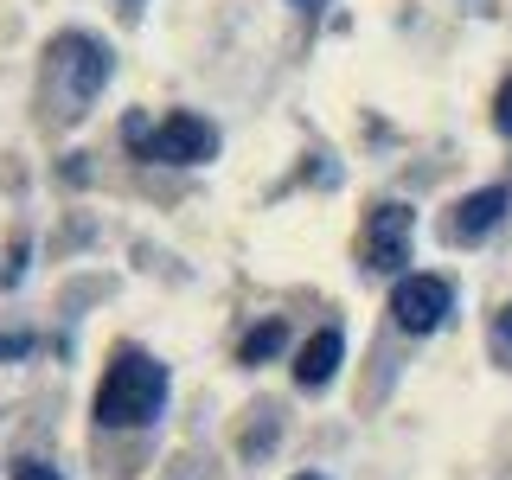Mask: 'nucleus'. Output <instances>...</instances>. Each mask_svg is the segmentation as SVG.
I'll return each mask as SVG.
<instances>
[{
	"label": "nucleus",
	"mask_w": 512,
	"mask_h": 480,
	"mask_svg": "<svg viewBox=\"0 0 512 480\" xmlns=\"http://www.w3.org/2000/svg\"><path fill=\"white\" fill-rule=\"evenodd\" d=\"M160 410H167V365H160L154 352H116L103 384H96L90 416L103 429H141V423H154Z\"/></svg>",
	"instance_id": "nucleus-1"
},
{
	"label": "nucleus",
	"mask_w": 512,
	"mask_h": 480,
	"mask_svg": "<svg viewBox=\"0 0 512 480\" xmlns=\"http://www.w3.org/2000/svg\"><path fill=\"white\" fill-rule=\"evenodd\" d=\"M122 141L135 148V160H154V167H205V160H218V128L205 116H192V109H180L167 122L128 116Z\"/></svg>",
	"instance_id": "nucleus-2"
},
{
	"label": "nucleus",
	"mask_w": 512,
	"mask_h": 480,
	"mask_svg": "<svg viewBox=\"0 0 512 480\" xmlns=\"http://www.w3.org/2000/svg\"><path fill=\"white\" fill-rule=\"evenodd\" d=\"M455 308V282L448 276H404L391 288V320L404 333H436Z\"/></svg>",
	"instance_id": "nucleus-3"
},
{
	"label": "nucleus",
	"mask_w": 512,
	"mask_h": 480,
	"mask_svg": "<svg viewBox=\"0 0 512 480\" xmlns=\"http://www.w3.org/2000/svg\"><path fill=\"white\" fill-rule=\"evenodd\" d=\"M410 205H378L372 231H365V263L372 269H404L410 263Z\"/></svg>",
	"instance_id": "nucleus-4"
},
{
	"label": "nucleus",
	"mask_w": 512,
	"mask_h": 480,
	"mask_svg": "<svg viewBox=\"0 0 512 480\" xmlns=\"http://www.w3.org/2000/svg\"><path fill=\"white\" fill-rule=\"evenodd\" d=\"M506 205H512L506 186H480V192H468V199L455 205V218H448V237H455V244H480V237H487L493 224L506 218Z\"/></svg>",
	"instance_id": "nucleus-5"
},
{
	"label": "nucleus",
	"mask_w": 512,
	"mask_h": 480,
	"mask_svg": "<svg viewBox=\"0 0 512 480\" xmlns=\"http://www.w3.org/2000/svg\"><path fill=\"white\" fill-rule=\"evenodd\" d=\"M340 359H346V333L340 327H320L314 340L295 352V384H301V391H320V384L340 372Z\"/></svg>",
	"instance_id": "nucleus-6"
},
{
	"label": "nucleus",
	"mask_w": 512,
	"mask_h": 480,
	"mask_svg": "<svg viewBox=\"0 0 512 480\" xmlns=\"http://www.w3.org/2000/svg\"><path fill=\"white\" fill-rule=\"evenodd\" d=\"M58 52L71 58V103H90L109 84V45L103 39H64Z\"/></svg>",
	"instance_id": "nucleus-7"
},
{
	"label": "nucleus",
	"mask_w": 512,
	"mask_h": 480,
	"mask_svg": "<svg viewBox=\"0 0 512 480\" xmlns=\"http://www.w3.org/2000/svg\"><path fill=\"white\" fill-rule=\"evenodd\" d=\"M282 346H288V320H263V327H250V333H244L237 359H244V365H263L269 352H282Z\"/></svg>",
	"instance_id": "nucleus-8"
},
{
	"label": "nucleus",
	"mask_w": 512,
	"mask_h": 480,
	"mask_svg": "<svg viewBox=\"0 0 512 480\" xmlns=\"http://www.w3.org/2000/svg\"><path fill=\"white\" fill-rule=\"evenodd\" d=\"M493 128H500V135L512 141V77L500 84V96H493Z\"/></svg>",
	"instance_id": "nucleus-9"
},
{
	"label": "nucleus",
	"mask_w": 512,
	"mask_h": 480,
	"mask_svg": "<svg viewBox=\"0 0 512 480\" xmlns=\"http://www.w3.org/2000/svg\"><path fill=\"white\" fill-rule=\"evenodd\" d=\"M32 352V333H0V359H26Z\"/></svg>",
	"instance_id": "nucleus-10"
},
{
	"label": "nucleus",
	"mask_w": 512,
	"mask_h": 480,
	"mask_svg": "<svg viewBox=\"0 0 512 480\" xmlns=\"http://www.w3.org/2000/svg\"><path fill=\"white\" fill-rule=\"evenodd\" d=\"M493 346H500V352H512V301L500 308V320H493Z\"/></svg>",
	"instance_id": "nucleus-11"
},
{
	"label": "nucleus",
	"mask_w": 512,
	"mask_h": 480,
	"mask_svg": "<svg viewBox=\"0 0 512 480\" xmlns=\"http://www.w3.org/2000/svg\"><path fill=\"white\" fill-rule=\"evenodd\" d=\"M13 480H64V474H52L45 461H20V468H13Z\"/></svg>",
	"instance_id": "nucleus-12"
},
{
	"label": "nucleus",
	"mask_w": 512,
	"mask_h": 480,
	"mask_svg": "<svg viewBox=\"0 0 512 480\" xmlns=\"http://www.w3.org/2000/svg\"><path fill=\"white\" fill-rule=\"evenodd\" d=\"M295 480H327V474H295Z\"/></svg>",
	"instance_id": "nucleus-13"
},
{
	"label": "nucleus",
	"mask_w": 512,
	"mask_h": 480,
	"mask_svg": "<svg viewBox=\"0 0 512 480\" xmlns=\"http://www.w3.org/2000/svg\"><path fill=\"white\" fill-rule=\"evenodd\" d=\"M301 7H327V0H301Z\"/></svg>",
	"instance_id": "nucleus-14"
}]
</instances>
